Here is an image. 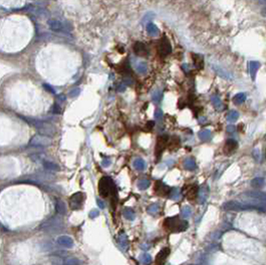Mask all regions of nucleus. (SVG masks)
<instances>
[{
	"label": "nucleus",
	"mask_w": 266,
	"mask_h": 265,
	"mask_svg": "<svg viewBox=\"0 0 266 265\" xmlns=\"http://www.w3.org/2000/svg\"><path fill=\"white\" fill-rule=\"evenodd\" d=\"M164 227L166 231L171 232V233H176V232L186 230L187 228V222L175 216V217H169L165 219Z\"/></svg>",
	"instance_id": "f257e3e1"
},
{
	"label": "nucleus",
	"mask_w": 266,
	"mask_h": 265,
	"mask_svg": "<svg viewBox=\"0 0 266 265\" xmlns=\"http://www.w3.org/2000/svg\"><path fill=\"white\" fill-rule=\"evenodd\" d=\"M197 186L195 185H186L182 188V192L188 201H193L197 196Z\"/></svg>",
	"instance_id": "f03ea898"
},
{
	"label": "nucleus",
	"mask_w": 266,
	"mask_h": 265,
	"mask_svg": "<svg viewBox=\"0 0 266 265\" xmlns=\"http://www.w3.org/2000/svg\"><path fill=\"white\" fill-rule=\"evenodd\" d=\"M167 137L166 136H161L157 138V140H156V150H155V154H156V159H160V156L161 155V153L164 151L165 148L166 147L167 145Z\"/></svg>",
	"instance_id": "7ed1b4c3"
},
{
	"label": "nucleus",
	"mask_w": 266,
	"mask_h": 265,
	"mask_svg": "<svg viewBox=\"0 0 266 265\" xmlns=\"http://www.w3.org/2000/svg\"><path fill=\"white\" fill-rule=\"evenodd\" d=\"M51 143V140H49L46 137L43 136H35L34 138H32L30 140V145H36V147H39V145H48Z\"/></svg>",
	"instance_id": "20e7f679"
},
{
	"label": "nucleus",
	"mask_w": 266,
	"mask_h": 265,
	"mask_svg": "<svg viewBox=\"0 0 266 265\" xmlns=\"http://www.w3.org/2000/svg\"><path fill=\"white\" fill-rule=\"evenodd\" d=\"M169 252H170L169 248H165V249H162L156 255V264L155 265H164V262H165Z\"/></svg>",
	"instance_id": "39448f33"
},
{
	"label": "nucleus",
	"mask_w": 266,
	"mask_h": 265,
	"mask_svg": "<svg viewBox=\"0 0 266 265\" xmlns=\"http://www.w3.org/2000/svg\"><path fill=\"white\" fill-rule=\"evenodd\" d=\"M47 23H48V26L50 27V29L53 31L59 32V31L63 30V24L60 21H58L56 19H49Z\"/></svg>",
	"instance_id": "423d86ee"
},
{
	"label": "nucleus",
	"mask_w": 266,
	"mask_h": 265,
	"mask_svg": "<svg viewBox=\"0 0 266 265\" xmlns=\"http://www.w3.org/2000/svg\"><path fill=\"white\" fill-rule=\"evenodd\" d=\"M237 148V143L235 140H228L226 144H225V147H224V154L225 155H231L233 151H234Z\"/></svg>",
	"instance_id": "0eeeda50"
},
{
	"label": "nucleus",
	"mask_w": 266,
	"mask_h": 265,
	"mask_svg": "<svg viewBox=\"0 0 266 265\" xmlns=\"http://www.w3.org/2000/svg\"><path fill=\"white\" fill-rule=\"evenodd\" d=\"M166 145H169L170 150H176L177 148H180V139L176 137L171 138V140H167Z\"/></svg>",
	"instance_id": "6e6552de"
},
{
	"label": "nucleus",
	"mask_w": 266,
	"mask_h": 265,
	"mask_svg": "<svg viewBox=\"0 0 266 265\" xmlns=\"http://www.w3.org/2000/svg\"><path fill=\"white\" fill-rule=\"evenodd\" d=\"M57 241H58L59 244H61L65 247H70L73 244V240L68 236H60L57 239Z\"/></svg>",
	"instance_id": "1a4fd4ad"
},
{
	"label": "nucleus",
	"mask_w": 266,
	"mask_h": 265,
	"mask_svg": "<svg viewBox=\"0 0 266 265\" xmlns=\"http://www.w3.org/2000/svg\"><path fill=\"white\" fill-rule=\"evenodd\" d=\"M135 52L137 53L139 56H145L146 48L142 43H137V44L135 45Z\"/></svg>",
	"instance_id": "9d476101"
},
{
	"label": "nucleus",
	"mask_w": 266,
	"mask_h": 265,
	"mask_svg": "<svg viewBox=\"0 0 266 265\" xmlns=\"http://www.w3.org/2000/svg\"><path fill=\"white\" fill-rule=\"evenodd\" d=\"M44 166L47 170H50V171H59V166L55 164L51 163V161H45Z\"/></svg>",
	"instance_id": "9b49d317"
},
{
	"label": "nucleus",
	"mask_w": 266,
	"mask_h": 265,
	"mask_svg": "<svg viewBox=\"0 0 266 265\" xmlns=\"http://www.w3.org/2000/svg\"><path fill=\"white\" fill-rule=\"evenodd\" d=\"M56 207H57V210H58V212L59 213H65L66 212V206H65V204L62 202V201H58L57 202V205H56Z\"/></svg>",
	"instance_id": "f8f14e48"
},
{
	"label": "nucleus",
	"mask_w": 266,
	"mask_h": 265,
	"mask_svg": "<svg viewBox=\"0 0 266 265\" xmlns=\"http://www.w3.org/2000/svg\"><path fill=\"white\" fill-rule=\"evenodd\" d=\"M44 88H45V89H46L47 91H50V92H53V90H52V89L50 88V86H48V85H46V84L44 85Z\"/></svg>",
	"instance_id": "ddd939ff"
}]
</instances>
